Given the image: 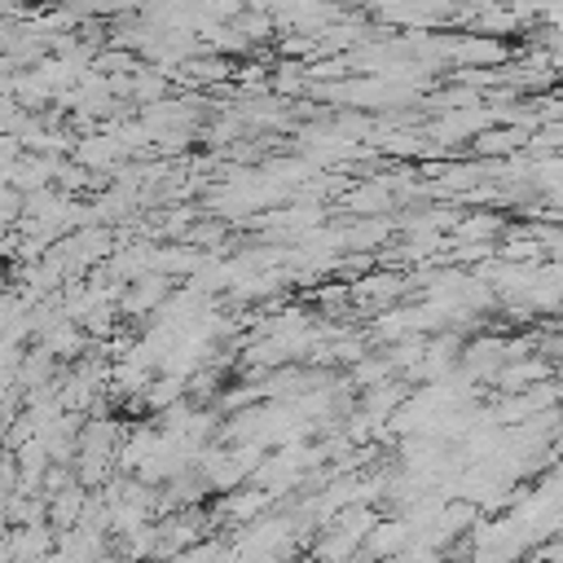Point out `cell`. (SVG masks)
Listing matches in <instances>:
<instances>
[{"mask_svg":"<svg viewBox=\"0 0 563 563\" xmlns=\"http://www.w3.org/2000/svg\"><path fill=\"white\" fill-rule=\"evenodd\" d=\"M545 374H550V365H545V361H523V365H510V369L501 374V383H506V391H523V383L545 378Z\"/></svg>","mask_w":563,"mask_h":563,"instance_id":"cell-1","label":"cell"},{"mask_svg":"<svg viewBox=\"0 0 563 563\" xmlns=\"http://www.w3.org/2000/svg\"><path fill=\"white\" fill-rule=\"evenodd\" d=\"M559 378H563V356H559Z\"/></svg>","mask_w":563,"mask_h":563,"instance_id":"cell-2","label":"cell"},{"mask_svg":"<svg viewBox=\"0 0 563 563\" xmlns=\"http://www.w3.org/2000/svg\"><path fill=\"white\" fill-rule=\"evenodd\" d=\"M559 330H563V325H559Z\"/></svg>","mask_w":563,"mask_h":563,"instance_id":"cell-3","label":"cell"}]
</instances>
